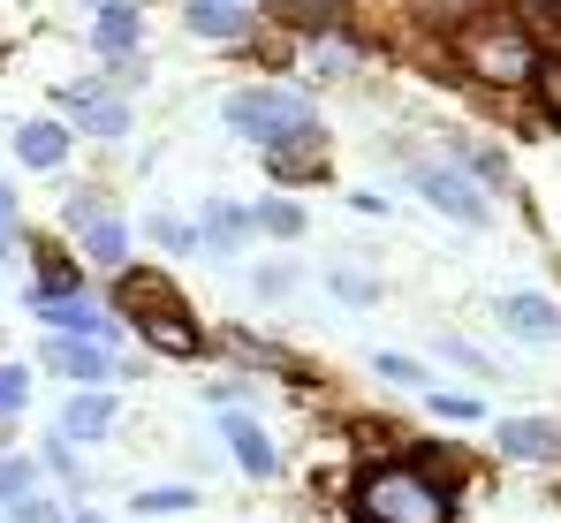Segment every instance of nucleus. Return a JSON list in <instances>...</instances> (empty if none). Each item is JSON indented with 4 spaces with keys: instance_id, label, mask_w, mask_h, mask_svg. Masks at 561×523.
I'll return each mask as SVG.
<instances>
[{
    "instance_id": "nucleus-6",
    "label": "nucleus",
    "mask_w": 561,
    "mask_h": 523,
    "mask_svg": "<svg viewBox=\"0 0 561 523\" xmlns=\"http://www.w3.org/2000/svg\"><path fill=\"white\" fill-rule=\"evenodd\" d=\"M38 327H54V342H99L114 349L122 342V327H114V311H99L92 296H38V304H23Z\"/></svg>"
},
{
    "instance_id": "nucleus-5",
    "label": "nucleus",
    "mask_w": 561,
    "mask_h": 523,
    "mask_svg": "<svg viewBox=\"0 0 561 523\" xmlns=\"http://www.w3.org/2000/svg\"><path fill=\"white\" fill-rule=\"evenodd\" d=\"M410 190L440 213V220H463V228H485L493 220V205H485V190L470 182L463 168H440V160H417L410 168Z\"/></svg>"
},
{
    "instance_id": "nucleus-27",
    "label": "nucleus",
    "mask_w": 561,
    "mask_h": 523,
    "mask_svg": "<svg viewBox=\"0 0 561 523\" xmlns=\"http://www.w3.org/2000/svg\"><path fill=\"white\" fill-rule=\"evenodd\" d=\"M38 463H46V470H54L61 486H84V455H77V447H69L61 433H54L46 447H38Z\"/></svg>"
},
{
    "instance_id": "nucleus-35",
    "label": "nucleus",
    "mask_w": 561,
    "mask_h": 523,
    "mask_svg": "<svg viewBox=\"0 0 561 523\" xmlns=\"http://www.w3.org/2000/svg\"><path fill=\"white\" fill-rule=\"evenodd\" d=\"M0 259H15V197H8V182H0Z\"/></svg>"
},
{
    "instance_id": "nucleus-12",
    "label": "nucleus",
    "mask_w": 561,
    "mask_h": 523,
    "mask_svg": "<svg viewBox=\"0 0 561 523\" xmlns=\"http://www.w3.org/2000/svg\"><path fill=\"white\" fill-rule=\"evenodd\" d=\"M501 327H508L516 342H531V349L561 342V311L547 304V296H531V288H508V296H501Z\"/></svg>"
},
{
    "instance_id": "nucleus-32",
    "label": "nucleus",
    "mask_w": 561,
    "mask_h": 523,
    "mask_svg": "<svg viewBox=\"0 0 561 523\" xmlns=\"http://www.w3.org/2000/svg\"><path fill=\"white\" fill-rule=\"evenodd\" d=\"M152 243H168L175 259H190V251H197V228H190V220H160V213H152Z\"/></svg>"
},
{
    "instance_id": "nucleus-9",
    "label": "nucleus",
    "mask_w": 561,
    "mask_h": 523,
    "mask_svg": "<svg viewBox=\"0 0 561 523\" xmlns=\"http://www.w3.org/2000/svg\"><path fill=\"white\" fill-rule=\"evenodd\" d=\"M114 418H122V395H114V387H77V395L61 402V425H54V433L69 440V447H99V440L114 433Z\"/></svg>"
},
{
    "instance_id": "nucleus-38",
    "label": "nucleus",
    "mask_w": 561,
    "mask_h": 523,
    "mask_svg": "<svg viewBox=\"0 0 561 523\" xmlns=\"http://www.w3.org/2000/svg\"><path fill=\"white\" fill-rule=\"evenodd\" d=\"M69 523H106V516H99V509H69Z\"/></svg>"
},
{
    "instance_id": "nucleus-2",
    "label": "nucleus",
    "mask_w": 561,
    "mask_h": 523,
    "mask_svg": "<svg viewBox=\"0 0 561 523\" xmlns=\"http://www.w3.org/2000/svg\"><path fill=\"white\" fill-rule=\"evenodd\" d=\"M114 311H129L137 327H145V342L168 349V356H205V334H197V319H190L183 304H175V288L168 281H152V273H114Z\"/></svg>"
},
{
    "instance_id": "nucleus-21",
    "label": "nucleus",
    "mask_w": 561,
    "mask_h": 523,
    "mask_svg": "<svg viewBox=\"0 0 561 523\" xmlns=\"http://www.w3.org/2000/svg\"><path fill=\"white\" fill-rule=\"evenodd\" d=\"M145 523H160V516H190L197 509V486H137V501H129Z\"/></svg>"
},
{
    "instance_id": "nucleus-14",
    "label": "nucleus",
    "mask_w": 561,
    "mask_h": 523,
    "mask_svg": "<svg viewBox=\"0 0 561 523\" xmlns=\"http://www.w3.org/2000/svg\"><path fill=\"white\" fill-rule=\"evenodd\" d=\"M31 265H38V273L23 281V304H38V296H84V265H69L61 243H38Z\"/></svg>"
},
{
    "instance_id": "nucleus-4",
    "label": "nucleus",
    "mask_w": 561,
    "mask_h": 523,
    "mask_svg": "<svg viewBox=\"0 0 561 523\" xmlns=\"http://www.w3.org/2000/svg\"><path fill=\"white\" fill-rule=\"evenodd\" d=\"M463 69L478 84H531L539 46L524 38V23H478V31H463Z\"/></svg>"
},
{
    "instance_id": "nucleus-8",
    "label": "nucleus",
    "mask_w": 561,
    "mask_h": 523,
    "mask_svg": "<svg viewBox=\"0 0 561 523\" xmlns=\"http://www.w3.org/2000/svg\"><path fill=\"white\" fill-rule=\"evenodd\" d=\"M69 228L84 236L92 265H106V273H122V265H129V228H122L99 197H69Z\"/></svg>"
},
{
    "instance_id": "nucleus-25",
    "label": "nucleus",
    "mask_w": 561,
    "mask_h": 523,
    "mask_svg": "<svg viewBox=\"0 0 561 523\" xmlns=\"http://www.w3.org/2000/svg\"><path fill=\"white\" fill-rule=\"evenodd\" d=\"M373 372H379V379H394V387H440V379H433V372H425L417 356H402V349H379Z\"/></svg>"
},
{
    "instance_id": "nucleus-23",
    "label": "nucleus",
    "mask_w": 561,
    "mask_h": 523,
    "mask_svg": "<svg viewBox=\"0 0 561 523\" xmlns=\"http://www.w3.org/2000/svg\"><path fill=\"white\" fill-rule=\"evenodd\" d=\"M251 228H266L274 243H296V236H304V205H288V197H274V205H251Z\"/></svg>"
},
{
    "instance_id": "nucleus-19",
    "label": "nucleus",
    "mask_w": 561,
    "mask_h": 523,
    "mask_svg": "<svg viewBox=\"0 0 561 523\" xmlns=\"http://www.w3.org/2000/svg\"><path fill=\"white\" fill-rule=\"evenodd\" d=\"M251 8H266L274 23H288V31H334L350 0H251Z\"/></svg>"
},
{
    "instance_id": "nucleus-18",
    "label": "nucleus",
    "mask_w": 561,
    "mask_h": 523,
    "mask_svg": "<svg viewBox=\"0 0 561 523\" xmlns=\"http://www.w3.org/2000/svg\"><path fill=\"white\" fill-rule=\"evenodd\" d=\"M183 23L197 31V38H228V46H236V38L251 31V8H228V0H190Z\"/></svg>"
},
{
    "instance_id": "nucleus-40",
    "label": "nucleus",
    "mask_w": 561,
    "mask_h": 523,
    "mask_svg": "<svg viewBox=\"0 0 561 523\" xmlns=\"http://www.w3.org/2000/svg\"><path fill=\"white\" fill-rule=\"evenodd\" d=\"M0 523H8V516H0Z\"/></svg>"
},
{
    "instance_id": "nucleus-31",
    "label": "nucleus",
    "mask_w": 561,
    "mask_h": 523,
    "mask_svg": "<svg viewBox=\"0 0 561 523\" xmlns=\"http://www.w3.org/2000/svg\"><path fill=\"white\" fill-rule=\"evenodd\" d=\"M456 168H470L478 182H508V160H501V152H485V145H470V152L456 145Z\"/></svg>"
},
{
    "instance_id": "nucleus-30",
    "label": "nucleus",
    "mask_w": 561,
    "mask_h": 523,
    "mask_svg": "<svg viewBox=\"0 0 561 523\" xmlns=\"http://www.w3.org/2000/svg\"><path fill=\"white\" fill-rule=\"evenodd\" d=\"M327 288H334L342 304H379V281H365V273H350V265H327Z\"/></svg>"
},
{
    "instance_id": "nucleus-3",
    "label": "nucleus",
    "mask_w": 561,
    "mask_h": 523,
    "mask_svg": "<svg viewBox=\"0 0 561 523\" xmlns=\"http://www.w3.org/2000/svg\"><path fill=\"white\" fill-rule=\"evenodd\" d=\"M220 122L228 129H243L251 145H304V137H327V122L311 114V99L304 91H280V84H251V91H236L228 106H220Z\"/></svg>"
},
{
    "instance_id": "nucleus-26",
    "label": "nucleus",
    "mask_w": 561,
    "mask_h": 523,
    "mask_svg": "<svg viewBox=\"0 0 561 523\" xmlns=\"http://www.w3.org/2000/svg\"><path fill=\"white\" fill-rule=\"evenodd\" d=\"M31 410V364H0V425Z\"/></svg>"
},
{
    "instance_id": "nucleus-10",
    "label": "nucleus",
    "mask_w": 561,
    "mask_h": 523,
    "mask_svg": "<svg viewBox=\"0 0 561 523\" xmlns=\"http://www.w3.org/2000/svg\"><path fill=\"white\" fill-rule=\"evenodd\" d=\"M61 106L77 114V129L84 137H129V99H114V91H99V84H61Z\"/></svg>"
},
{
    "instance_id": "nucleus-1",
    "label": "nucleus",
    "mask_w": 561,
    "mask_h": 523,
    "mask_svg": "<svg viewBox=\"0 0 561 523\" xmlns=\"http://www.w3.org/2000/svg\"><path fill=\"white\" fill-rule=\"evenodd\" d=\"M350 516L357 523H456V486L433 478L417 455L402 463H373L350 486Z\"/></svg>"
},
{
    "instance_id": "nucleus-33",
    "label": "nucleus",
    "mask_w": 561,
    "mask_h": 523,
    "mask_svg": "<svg viewBox=\"0 0 561 523\" xmlns=\"http://www.w3.org/2000/svg\"><path fill=\"white\" fill-rule=\"evenodd\" d=\"M524 91H531V99L547 106V122H554V129H561V69H547V61H539V77H531V84H524Z\"/></svg>"
},
{
    "instance_id": "nucleus-28",
    "label": "nucleus",
    "mask_w": 561,
    "mask_h": 523,
    "mask_svg": "<svg viewBox=\"0 0 561 523\" xmlns=\"http://www.w3.org/2000/svg\"><path fill=\"white\" fill-rule=\"evenodd\" d=\"M440 356H448V364H463V372H478V379H501V364H493V356H485V349H470L463 334H440Z\"/></svg>"
},
{
    "instance_id": "nucleus-11",
    "label": "nucleus",
    "mask_w": 561,
    "mask_h": 523,
    "mask_svg": "<svg viewBox=\"0 0 561 523\" xmlns=\"http://www.w3.org/2000/svg\"><path fill=\"white\" fill-rule=\"evenodd\" d=\"M38 364L61 372V379H77V387H106V379H122V356L99 349V342H46V349H38Z\"/></svg>"
},
{
    "instance_id": "nucleus-20",
    "label": "nucleus",
    "mask_w": 561,
    "mask_h": 523,
    "mask_svg": "<svg viewBox=\"0 0 561 523\" xmlns=\"http://www.w3.org/2000/svg\"><path fill=\"white\" fill-rule=\"evenodd\" d=\"M319 145H327V137L274 145V152H266V174H274V182H319V174H327V152H319Z\"/></svg>"
},
{
    "instance_id": "nucleus-39",
    "label": "nucleus",
    "mask_w": 561,
    "mask_h": 523,
    "mask_svg": "<svg viewBox=\"0 0 561 523\" xmlns=\"http://www.w3.org/2000/svg\"><path fill=\"white\" fill-rule=\"evenodd\" d=\"M228 8H251V0H228Z\"/></svg>"
},
{
    "instance_id": "nucleus-7",
    "label": "nucleus",
    "mask_w": 561,
    "mask_h": 523,
    "mask_svg": "<svg viewBox=\"0 0 561 523\" xmlns=\"http://www.w3.org/2000/svg\"><path fill=\"white\" fill-rule=\"evenodd\" d=\"M220 447L236 455V470H243V478H259V486H274V478H280V447H274V433H266L259 418L220 410Z\"/></svg>"
},
{
    "instance_id": "nucleus-36",
    "label": "nucleus",
    "mask_w": 561,
    "mask_h": 523,
    "mask_svg": "<svg viewBox=\"0 0 561 523\" xmlns=\"http://www.w3.org/2000/svg\"><path fill=\"white\" fill-rule=\"evenodd\" d=\"M417 8H425V15H448V23H456V15H470L478 0H417Z\"/></svg>"
},
{
    "instance_id": "nucleus-15",
    "label": "nucleus",
    "mask_w": 561,
    "mask_h": 523,
    "mask_svg": "<svg viewBox=\"0 0 561 523\" xmlns=\"http://www.w3.org/2000/svg\"><path fill=\"white\" fill-rule=\"evenodd\" d=\"M243 243H251V205L213 197V205L197 213V251H243Z\"/></svg>"
},
{
    "instance_id": "nucleus-17",
    "label": "nucleus",
    "mask_w": 561,
    "mask_h": 523,
    "mask_svg": "<svg viewBox=\"0 0 561 523\" xmlns=\"http://www.w3.org/2000/svg\"><path fill=\"white\" fill-rule=\"evenodd\" d=\"M15 160L31 174H54L69 160V129H61V122H23V129H15Z\"/></svg>"
},
{
    "instance_id": "nucleus-24",
    "label": "nucleus",
    "mask_w": 561,
    "mask_h": 523,
    "mask_svg": "<svg viewBox=\"0 0 561 523\" xmlns=\"http://www.w3.org/2000/svg\"><path fill=\"white\" fill-rule=\"evenodd\" d=\"M425 410L448 418V425H478V418H485V402H478V395H456V387H425Z\"/></svg>"
},
{
    "instance_id": "nucleus-37",
    "label": "nucleus",
    "mask_w": 561,
    "mask_h": 523,
    "mask_svg": "<svg viewBox=\"0 0 561 523\" xmlns=\"http://www.w3.org/2000/svg\"><path fill=\"white\" fill-rule=\"evenodd\" d=\"M516 8H524L531 23H561V0H516Z\"/></svg>"
},
{
    "instance_id": "nucleus-13",
    "label": "nucleus",
    "mask_w": 561,
    "mask_h": 523,
    "mask_svg": "<svg viewBox=\"0 0 561 523\" xmlns=\"http://www.w3.org/2000/svg\"><path fill=\"white\" fill-rule=\"evenodd\" d=\"M493 440H501L508 463H554V455H561V425H554V418H501Z\"/></svg>"
},
{
    "instance_id": "nucleus-16",
    "label": "nucleus",
    "mask_w": 561,
    "mask_h": 523,
    "mask_svg": "<svg viewBox=\"0 0 561 523\" xmlns=\"http://www.w3.org/2000/svg\"><path fill=\"white\" fill-rule=\"evenodd\" d=\"M137 38H145V23H137V8L129 0H99V23H92V46L106 61H122V54H137Z\"/></svg>"
},
{
    "instance_id": "nucleus-34",
    "label": "nucleus",
    "mask_w": 561,
    "mask_h": 523,
    "mask_svg": "<svg viewBox=\"0 0 561 523\" xmlns=\"http://www.w3.org/2000/svg\"><path fill=\"white\" fill-rule=\"evenodd\" d=\"M251 288H259V296H288V288H296V265H259Z\"/></svg>"
},
{
    "instance_id": "nucleus-29",
    "label": "nucleus",
    "mask_w": 561,
    "mask_h": 523,
    "mask_svg": "<svg viewBox=\"0 0 561 523\" xmlns=\"http://www.w3.org/2000/svg\"><path fill=\"white\" fill-rule=\"evenodd\" d=\"M0 516H8V523H69V509H61V501H54V493L38 486L31 501H15V509H0Z\"/></svg>"
},
{
    "instance_id": "nucleus-22",
    "label": "nucleus",
    "mask_w": 561,
    "mask_h": 523,
    "mask_svg": "<svg viewBox=\"0 0 561 523\" xmlns=\"http://www.w3.org/2000/svg\"><path fill=\"white\" fill-rule=\"evenodd\" d=\"M38 493V455H0V509Z\"/></svg>"
}]
</instances>
